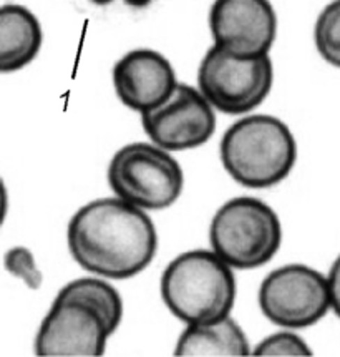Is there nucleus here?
<instances>
[{"mask_svg":"<svg viewBox=\"0 0 340 357\" xmlns=\"http://www.w3.org/2000/svg\"><path fill=\"white\" fill-rule=\"evenodd\" d=\"M116 97L139 115L163 105L178 86L171 62L160 52L137 49L125 54L113 67Z\"/></svg>","mask_w":340,"mask_h":357,"instance_id":"nucleus-11","label":"nucleus"},{"mask_svg":"<svg viewBox=\"0 0 340 357\" xmlns=\"http://www.w3.org/2000/svg\"><path fill=\"white\" fill-rule=\"evenodd\" d=\"M6 268L14 276L20 278L32 289H37L42 284V274L35 264L33 255L27 248H12L6 255Z\"/></svg>","mask_w":340,"mask_h":357,"instance_id":"nucleus-17","label":"nucleus"},{"mask_svg":"<svg viewBox=\"0 0 340 357\" xmlns=\"http://www.w3.org/2000/svg\"><path fill=\"white\" fill-rule=\"evenodd\" d=\"M257 301L265 319L289 329L311 328L332 309L329 280L306 264H286L269 273Z\"/></svg>","mask_w":340,"mask_h":357,"instance_id":"nucleus-7","label":"nucleus"},{"mask_svg":"<svg viewBox=\"0 0 340 357\" xmlns=\"http://www.w3.org/2000/svg\"><path fill=\"white\" fill-rule=\"evenodd\" d=\"M314 42L322 59L340 68V0H332L322 8L314 27Z\"/></svg>","mask_w":340,"mask_h":357,"instance_id":"nucleus-15","label":"nucleus"},{"mask_svg":"<svg viewBox=\"0 0 340 357\" xmlns=\"http://www.w3.org/2000/svg\"><path fill=\"white\" fill-rule=\"evenodd\" d=\"M86 2H90L91 6L95 7H107V6H111L113 2H116V0H86Z\"/></svg>","mask_w":340,"mask_h":357,"instance_id":"nucleus-20","label":"nucleus"},{"mask_svg":"<svg viewBox=\"0 0 340 357\" xmlns=\"http://www.w3.org/2000/svg\"><path fill=\"white\" fill-rule=\"evenodd\" d=\"M215 47L239 59L269 55L277 36L271 0H215L209 10Z\"/></svg>","mask_w":340,"mask_h":357,"instance_id":"nucleus-10","label":"nucleus"},{"mask_svg":"<svg viewBox=\"0 0 340 357\" xmlns=\"http://www.w3.org/2000/svg\"><path fill=\"white\" fill-rule=\"evenodd\" d=\"M141 125L155 145L168 151H186L211 140L216 113L201 90L178 84L163 105L143 113Z\"/></svg>","mask_w":340,"mask_h":357,"instance_id":"nucleus-9","label":"nucleus"},{"mask_svg":"<svg viewBox=\"0 0 340 357\" xmlns=\"http://www.w3.org/2000/svg\"><path fill=\"white\" fill-rule=\"evenodd\" d=\"M272 84L274 67L269 55L239 59L212 45L198 68V89L215 110L226 115L254 110L269 97Z\"/></svg>","mask_w":340,"mask_h":357,"instance_id":"nucleus-6","label":"nucleus"},{"mask_svg":"<svg viewBox=\"0 0 340 357\" xmlns=\"http://www.w3.org/2000/svg\"><path fill=\"white\" fill-rule=\"evenodd\" d=\"M108 185L125 202L146 211L167 210L181 197L185 173L171 155L155 143H128L108 165Z\"/></svg>","mask_w":340,"mask_h":357,"instance_id":"nucleus-5","label":"nucleus"},{"mask_svg":"<svg viewBox=\"0 0 340 357\" xmlns=\"http://www.w3.org/2000/svg\"><path fill=\"white\" fill-rule=\"evenodd\" d=\"M254 356H312L311 347L298 334L291 331H282V333H274L271 336L263 339L252 351Z\"/></svg>","mask_w":340,"mask_h":357,"instance_id":"nucleus-16","label":"nucleus"},{"mask_svg":"<svg viewBox=\"0 0 340 357\" xmlns=\"http://www.w3.org/2000/svg\"><path fill=\"white\" fill-rule=\"evenodd\" d=\"M116 331L93 304L63 293L56 294L43 317L35 354L49 357H98Z\"/></svg>","mask_w":340,"mask_h":357,"instance_id":"nucleus-8","label":"nucleus"},{"mask_svg":"<svg viewBox=\"0 0 340 357\" xmlns=\"http://www.w3.org/2000/svg\"><path fill=\"white\" fill-rule=\"evenodd\" d=\"M212 250L181 252L163 271L160 293L168 311L185 324H209L231 314L236 278Z\"/></svg>","mask_w":340,"mask_h":357,"instance_id":"nucleus-3","label":"nucleus"},{"mask_svg":"<svg viewBox=\"0 0 340 357\" xmlns=\"http://www.w3.org/2000/svg\"><path fill=\"white\" fill-rule=\"evenodd\" d=\"M219 156L226 173L244 188H272L294 169L298 143L277 116L249 115L226 130Z\"/></svg>","mask_w":340,"mask_h":357,"instance_id":"nucleus-2","label":"nucleus"},{"mask_svg":"<svg viewBox=\"0 0 340 357\" xmlns=\"http://www.w3.org/2000/svg\"><path fill=\"white\" fill-rule=\"evenodd\" d=\"M209 243L231 268L257 269L281 250L282 225L277 213L263 199L238 197L226 202L212 216Z\"/></svg>","mask_w":340,"mask_h":357,"instance_id":"nucleus-4","label":"nucleus"},{"mask_svg":"<svg viewBox=\"0 0 340 357\" xmlns=\"http://www.w3.org/2000/svg\"><path fill=\"white\" fill-rule=\"evenodd\" d=\"M153 0H123V3L126 7H132V8H145L150 6Z\"/></svg>","mask_w":340,"mask_h":357,"instance_id":"nucleus-19","label":"nucleus"},{"mask_svg":"<svg viewBox=\"0 0 340 357\" xmlns=\"http://www.w3.org/2000/svg\"><path fill=\"white\" fill-rule=\"evenodd\" d=\"M329 280V291H330V307L340 319V255L335 258L332 266L327 274Z\"/></svg>","mask_w":340,"mask_h":357,"instance_id":"nucleus-18","label":"nucleus"},{"mask_svg":"<svg viewBox=\"0 0 340 357\" xmlns=\"http://www.w3.org/2000/svg\"><path fill=\"white\" fill-rule=\"evenodd\" d=\"M59 293L75 296L84 301L97 306L107 316L113 329H118L123 319V299L115 286L110 282L100 280V278H80V280L70 281Z\"/></svg>","mask_w":340,"mask_h":357,"instance_id":"nucleus-14","label":"nucleus"},{"mask_svg":"<svg viewBox=\"0 0 340 357\" xmlns=\"http://www.w3.org/2000/svg\"><path fill=\"white\" fill-rule=\"evenodd\" d=\"M42 25L32 10L19 3L0 8V70L14 73L32 63L42 49Z\"/></svg>","mask_w":340,"mask_h":357,"instance_id":"nucleus-12","label":"nucleus"},{"mask_svg":"<svg viewBox=\"0 0 340 357\" xmlns=\"http://www.w3.org/2000/svg\"><path fill=\"white\" fill-rule=\"evenodd\" d=\"M174 354L187 357H242L251 354V346L241 326L228 316L209 324H186V329L174 347Z\"/></svg>","mask_w":340,"mask_h":357,"instance_id":"nucleus-13","label":"nucleus"},{"mask_svg":"<svg viewBox=\"0 0 340 357\" xmlns=\"http://www.w3.org/2000/svg\"><path fill=\"white\" fill-rule=\"evenodd\" d=\"M67 245L85 271L123 281L150 266L158 251V233L141 208L118 197L100 198L72 216Z\"/></svg>","mask_w":340,"mask_h":357,"instance_id":"nucleus-1","label":"nucleus"}]
</instances>
